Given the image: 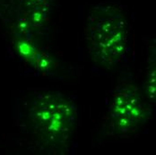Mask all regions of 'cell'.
I'll list each match as a JSON object with an SVG mask.
<instances>
[{"mask_svg":"<svg viewBox=\"0 0 156 155\" xmlns=\"http://www.w3.org/2000/svg\"><path fill=\"white\" fill-rule=\"evenodd\" d=\"M88 49L98 63L112 66L125 58L129 44V25L117 5L94 7L84 32Z\"/></svg>","mask_w":156,"mask_h":155,"instance_id":"obj_1","label":"cell"},{"mask_svg":"<svg viewBox=\"0 0 156 155\" xmlns=\"http://www.w3.org/2000/svg\"><path fill=\"white\" fill-rule=\"evenodd\" d=\"M56 100H46L40 105L37 104L33 110V121L38 128L50 137H58L69 130L73 116H70V107L63 102H58L54 109Z\"/></svg>","mask_w":156,"mask_h":155,"instance_id":"obj_3","label":"cell"},{"mask_svg":"<svg viewBox=\"0 0 156 155\" xmlns=\"http://www.w3.org/2000/svg\"><path fill=\"white\" fill-rule=\"evenodd\" d=\"M146 92L149 99L152 101H155V66L154 65L149 71L146 81Z\"/></svg>","mask_w":156,"mask_h":155,"instance_id":"obj_4","label":"cell"},{"mask_svg":"<svg viewBox=\"0 0 156 155\" xmlns=\"http://www.w3.org/2000/svg\"><path fill=\"white\" fill-rule=\"evenodd\" d=\"M112 123L120 132L133 131L149 117V108L140 91L128 83L118 88L109 109Z\"/></svg>","mask_w":156,"mask_h":155,"instance_id":"obj_2","label":"cell"}]
</instances>
